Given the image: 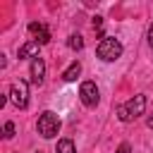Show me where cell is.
I'll return each instance as SVG.
<instances>
[{
    "label": "cell",
    "mask_w": 153,
    "mask_h": 153,
    "mask_svg": "<svg viewBox=\"0 0 153 153\" xmlns=\"http://www.w3.org/2000/svg\"><path fill=\"white\" fill-rule=\"evenodd\" d=\"M96 53H98V57H100L103 62H115V60L122 55V43H120L117 38H112V36H103V41L98 43Z\"/></svg>",
    "instance_id": "7a4b0ae2"
},
{
    "label": "cell",
    "mask_w": 153,
    "mask_h": 153,
    "mask_svg": "<svg viewBox=\"0 0 153 153\" xmlns=\"http://www.w3.org/2000/svg\"><path fill=\"white\" fill-rule=\"evenodd\" d=\"M146 124H148V127H151V129H153V115H151V117H148V120H146Z\"/></svg>",
    "instance_id": "9a60e30c"
},
{
    "label": "cell",
    "mask_w": 153,
    "mask_h": 153,
    "mask_svg": "<svg viewBox=\"0 0 153 153\" xmlns=\"http://www.w3.org/2000/svg\"><path fill=\"white\" fill-rule=\"evenodd\" d=\"M10 100L19 108V110H24L26 105H29V86H26V81H14L12 84V88H10Z\"/></svg>",
    "instance_id": "277c9868"
},
{
    "label": "cell",
    "mask_w": 153,
    "mask_h": 153,
    "mask_svg": "<svg viewBox=\"0 0 153 153\" xmlns=\"http://www.w3.org/2000/svg\"><path fill=\"white\" fill-rule=\"evenodd\" d=\"M79 98H81V103H84L86 108H96L98 100H100L98 86H96L93 81H84V84L79 86Z\"/></svg>",
    "instance_id": "5b68a950"
},
{
    "label": "cell",
    "mask_w": 153,
    "mask_h": 153,
    "mask_svg": "<svg viewBox=\"0 0 153 153\" xmlns=\"http://www.w3.org/2000/svg\"><path fill=\"white\" fill-rule=\"evenodd\" d=\"M117 153H131V148H129V143H120V148H117Z\"/></svg>",
    "instance_id": "4fadbf2b"
},
{
    "label": "cell",
    "mask_w": 153,
    "mask_h": 153,
    "mask_svg": "<svg viewBox=\"0 0 153 153\" xmlns=\"http://www.w3.org/2000/svg\"><path fill=\"white\" fill-rule=\"evenodd\" d=\"M67 45H69L72 50H81V48H84V38H81L79 33H72V36L67 38Z\"/></svg>",
    "instance_id": "8fae6325"
},
{
    "label": "cell",
    "mask_w": 153,
    "mask_h": 153,
    "mask_svg": "<svg viewBox=\"0 0 153 153\" xmlns=\"http://www.w3.org/2000/svg\"><path fill=\"white\" fill-rule=\"evenodd\" d=\"M38 134L43 136V139H53V136H57V131H60V117L53 112V110H45V112H41L38 115Z\"/></svg>",
    "instance_id": "3957f363"
},
{
    "label": "cell",
    "mask_w": 153,
    "mask_h": 153,
    "mask_svg": "<svg viewBox=\"0 0 153 153\" xmlns=\"http://www.w3.org/2000/svg\"><path fill=\"white\" fill-rule=\"evenodd\" d=\"M148 43H151V48H153V24H151V29H148Z\"/></svg>",
    "instance_id": "5bb4252c"
},
{
    "label": "cell",
    "mask_w": 153,
    "mask_h": 153,
    "mask_svg": "<svg viewBox=\"0 0 153 153\" xmlns=\"http://www.w3.org/2000/svg\"><path fill=\"white\" fill-rule=\"evenodd\" d=\"M55 153H76V148H74L72 139H60V141H57V148H55Z\"/></svg>",
    "instance_id": "30bf717a"
},
{
    "label": "cell",
    "mask_w": 153,
    "mask_h": 153,
    "mask_svg": "<svg viewBox=\"0 0 153 153\" xmlns=\"http://www.w3.org/2000/svg\"><path fill=\"white\" fill-rule=\"evenodd\" d=\"M38 48H41L38 41H29V43H24V45L17 50V57H19V60H24V57H38Z\"/></svg>",
    "instance_id": "ba28073f"
},
{
    "label": "cell",
    "mask_w": 153,
    "mask_h": 153,
    "mask_svg": "<svg viewBox=\"0 0 153 153\" xmlns=\"http://www.w3.org/2000/svg\"><path fill=\"white\" fill-rule=\"evenodd\" d=\"M143 110H146V96H143V93H139V96L129 98L127 103H122V105L117 108V117H120L122 122H131V120L141 117V115H143Z\"/></svg>",
    "instance_id": "6da1fadb"
},
{
    "label": "cell",
    "mask_w": 153,
    "mask_h": 153,
    "mask_svg": "<svg viewBox=\"0 0 153 153\" xmlns=\"http://www.w3.org/2000/svg\"><path fill=\"white\" fill-rule=\"evenodd\" d=\"M2 136H5V139H12V136H14V124H12V122H5V127H2Z\"/></svg>",
    "instance_id": "7c38bea8"
},
{
    "label": "cell",
    "mask_w": 153,
    "mask_h": 153,
    "mask_svg": "<svg viewBox=\"0 0 153 153\" xmlns=\"http://www.w3.org/2000/svg\"><path fill=\"white\" fill-rule=\"evenodd\" d=\"M29 31L36 36V41H38L41 45H45V43L50 41V31H48V26L41 24V22H31V24H29Z\"/></svg>",
    "instance_id": "52a82bcc"
},
{
    "label": "cell",
    "mask_w": 153,
    "mask_h": 153,
    "mask_svg": "<svg viewBox=\"0 0 153 153\" xmlns=\"http://www.w3.org/2000/svg\"><path fill=\"white\" fill-rule=\"evenodd\" d=\"M29 74H31V84H36V86L43 84V76H45V62H43V57H33L31 60Z\"/></svg>",
    "instance_id": "8992f818"
},
{
    "label": "cell",
    "mask_w": 153,
    "mask_h": 153,
    "mask_svg": "<svg viewBox=\"0 0 153 153\" xmlns=\"http://www.w3.org/2000/svg\"><path fill=\"white\" fill-rule=\"evenodd\" d=\"M79 74H81V65H79V62H72V65L62 72V79H65V81H74Z\"/></svg>",
    "instance_id": "9c48e42d"
}]
</instances>
